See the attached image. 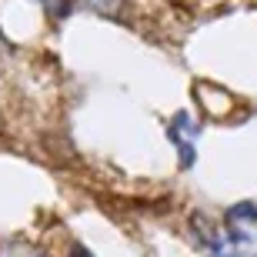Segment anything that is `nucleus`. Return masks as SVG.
I'll return each mask as SVG.
<instances>
[{
	"instance_id": "20e7f679",
	"label": "nucleus",
	"mask_w": 257,
	"mask_h": 257,
	"mask_svg": "<svg viewBox=\"0 0 257 257\" xmlns=\"http://www.w3.org/2000/svg\"><path fill=\"white\" fill-rule=\"evenodd\" d=\"M84 10H94V14H117L124 0H77Z\"/></svg>"
},
{
	"instance_id": "0eeeda50",
	"label": "nucleus",
	"mask_w": 257,
	"mask_h": 257,
	"mask_svg": "<svg viewBox=\"0 0 257 257\" xmlns=\"http://www.w3.org/2000/svg\"><path fill=\"white\" fill-rule=\"evenodd\" d=\"M0 40H4V34H0Z\"/></svg>"
},
{
	"instance_id": "6e6552de",
	"label": "nucleus",
	"mask_w": 257,
	"mask_h": 257,
	"mask_svg": "<svg viewBox=\"0 0 257 257\" xmlns=\"http://www.w3.org/2000/svg\"><path fill=\"white\" fill-rule=\"evenodd\" d=\"M44 4H47V0H44Z\"/></svg>"
},
{
	"instance_id": "f257e3e1",
	"label": "nucleus",
	"mask_w": 257,
	"mask_h": 257,
	"mask_svg": "<svg viewBox=\"0 0 257 257\" xmlns=\"http://www.w3.org/2000/svg\"><path fill=\"white\" fill-rule=\"evenodd\" d=\"M194 227H200V240L217 257H257V230L214 227L204 214H194Z\"/></svg>"
},
{
	"instance_id": "f03ea898",
	"label": "nucleus",
	"mask_w": 257,
	"mask_h": 257,
	"mask_svg": "<svg viewBox=\"0 0 257 257\" xmlns=\"http://www.w3.org/2000/svg\"><path fill=\"white\" fill-rule=\"evenodd\" d=\"M167 137H171V144L177 147V154H181V167H191L194 157H197L200 124L187 114V110H181V114L171 117V124H167Z\"/></svg>"
},
{
	"instance_id": "7ed1b4c3",
	"label": "nucleus",
	"mask_w": 257,
	"mask_h": 257,
	"mask_svg": "<svg viewBox=\"0 0 257 257\" xmlns=\"http://www.w3.org/2000/svg\"><path fill=\"white\" fill-rule=\"evenodd\" d=\"M224 224L230 230H257V200H237L234 207H227Z\"/></svg>"
},
{
	"instance_id": "39448f33",
	"label": "nucleus",
	"mask_w": 257,
	"mask_h": 257,
	"mask_svg": "<svg viewBox=\"0 0 257 257\" xmlns=\"http://www.w3.org/2000/svg\"><path fill=\"white\" fill-rule=\"evenodd\" d=\"M67 257H94V250H90V247H84V244H74Z\"/></svg>"
},
{
	"instance_id": "423d86ee",
	"label": "nucleus",
	"mask_w": 257,
	"mask_h": 257,
	"mask_svg": "<svg viewBox=\"0 0 257 257\" xmlns=\"http://www.w3.org/2000/svg\"><path fill=\"white\" fill-rule=\"evenodd\" d=\"M27 257H44V254H40V250H37V254H34V250H30V254H27Z\"/></svg>"
}]
</instances>
